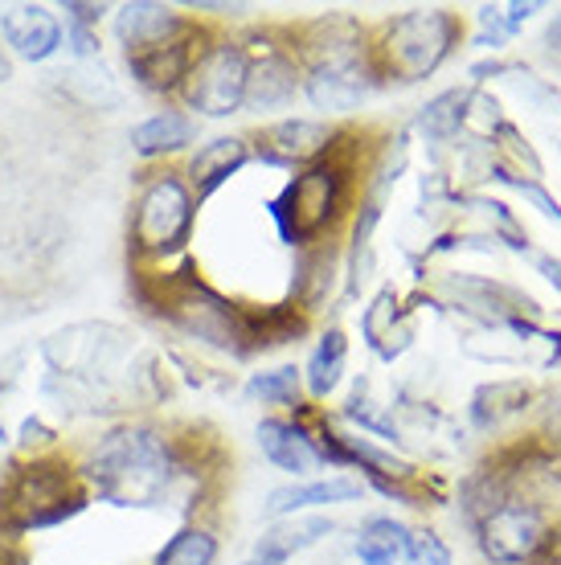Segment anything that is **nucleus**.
Returning <instances> with one entry per match:
<instances>
[{
  "label": "nucleus",
  "instance_id": "nucleus-1",
  "mask_svg": "<svg viewBox=\"0 0 561 565\" xmlns=\"http://www.w3.org/2000/svg\"><path fill=\"white\" fill-rule=\"evenodd\" d=\"M78 471L91 495L115 509H165L177 495V483L197 480L181 438H172L169 426L144 418L119 423L103 430L95 443H86Z\"/></svg>",
  "mask_w": 561,
  "mask_h": 565
},
{
  "label": "nucleus",
  "instance_id": "nucleus-2",
  "mask_svg": "<svg viewBox=\"0 0 561 565\" xmlns=\"http://www.w3.org/2000/svg\"><path fill=\"white\" fill-rule=\"evenodd\" d=\"M86 504H91V488L78 471V459L33 451L29 459L9 467V476L0 480V533L21 537L45 524L71 521Z\"/></svg>",
  "mask_w": 561,
  "mask_h": 565
},
{
  "label": "nucleus",
  "instance_id": "nucleus-3",
  "mask_svg": "<svg viewBox=\"0 0 561 565\" xmlns=\"http://www.w3.org/2000/svg\"><path fill=\"white\" fill-rule=\"evenodd\" d=\"M197 205L201 201L193 198L184 172L172 164L144 169L136 177V198L127 213V258L136 263V270L181 255L193 238Z\"/></svg>",
  "mask_w": 561,
  "mask_h": 565
},
{
  "label": "nucleus",
  "instance_id": "nucleus-4",
  "mask_svg": "<svg viewBox=\"0 0 561 565\" xmlns=\"http://www.w3.org/2000/svg\"><path fill=\"white\" fill-rule=\"evenodd\" d=\"M304 66V95L316 111L349 115L373 95V66H369V33L352 21H324L320 38L295 45Z\"/></svg>",
  "mask_w": 561,
  "mask_h": 565
},
{
  "label": "nucleus",
  "instance_id": "nucleus-5",
  "mask_svg": "<svg viewBox=\"0 0 561 565\" xmlns=\"http://www.w3.org/2000/svg\"><path fill=\"white\" fill-rule=\"evenodd\" d=\"M464 25L451 9H406L369 38V66L381 83H422L451 57Z\"/></svg>",
  "mask_w": 561,
  "mask_h": 565
},
{
  "label": "nucleus",
  "instance_id": "nucleus-6",
  "mask_svg": "<svg viewBox=\"0 0 561 565\" xmlns=\"http://www.w3.org/2000/svg\"><path fill=\"white\" fill-rule=\"evenodd\" d=\"M156 299H144L148 308H160V320L177 324L189 337L205 340L213 349L225 353H246L242 340H251V324L239 316L234 303H225L218 291H210L205 282L197 279L193 270H177L156 282Z\"/></svg>",
  "mask_w": 561,
  "mask_h": 565
},
{
  "label": "nucleus",
  "instance_id": "nucleus-7",
  "mask_svg": "<svg viewBox=\"0 0 561 565\" xmlns=\"http://www.w3.org/2000/svg\"><path fill=\"white\" fill-rule=\"evenodd\" d=\"M345 205H349V164L332 160V152H328L283 189L271 213L279 222L283 238L292 246H308L332 230Z\"/></svg>",
  "mask_w": 561,
  "mask_h": 565
},
{
  "label": "nucleus",
  "instance_id": "nucleus-8",
  "mask_svg": "<svg viewBox=\"0 0 561 565\" xmlns=\"http://www.w3.org/2000/svg\"><path fill=\"white\" fill-rule=\"evenodd\" d=\"M246 74H251L246 45L239 38H210L181 86L184 111H197L205 119L239 115L246 107Z\"/></svg>",
  "mask_w": 561,
  "mask_h": 565
},
{
  "label": "nucleus",
  "instance_id": "nucleus-9",
  "mask_svg": "<svg viewBox=\"0 0 561 565\" xmlns=\"http://www.w3.org/2000/svg\"><path fill=\"white\" fill-rule=\"evenodd\" d=\"M127 353H131V340L112 324L62 328L57 337H50L42 344L45 365L54 369V377H66L71 385L107 382L115 369L124 365Z\"/></svg>",
  "mask_w": 561,
  "mask_h": 565
},
{
  "label": "nucleus",
  "instance_id": "nucleus-10",
  "mask_svg": "<svg viewBox=\"0 0 561 565\" xmlns=\"http://www.w3.org/2000/svg\"><path fill=\"white\" fill-rule=\"evenodd\" d=\"M546 512L529 504V500H512L508 495L500 509L488 512L476 524V545L491 565H525L537 562V553L546 545Z\"/></svg>",
  "mask_w": 561,
  "mask_h": 565
},
{
  "label": "nucleus",
  "instance_id": "nucleus-11",
  "mask_svg": "<svg viewBox=\"0 0 561 565\" xmlns=\"http://www.w3.org/2000/svg\"><path fill=\"white\" fill-rule=\"evenodd\" d=\"M210 38L213 33H205L197 21H189L184 33H177V38H169V42L124 54L127 74H131L148 95H181L184 78H189V71H193L197 54L210 45Z\"/></svg>",
  "mask_w": 561,
  "mask_h": 565
},
{
  "label": "nucleus",
  "instance_id": "nucleus-12",
  "mask_svg": "<svg viewBox=\"0 0 561 565\" xmlns=\"http://www.w3.org/2000/svg\"><path fill=\"white\" fill-rule=\"evenodd\" d=\"M251 57V74H246V107L242 111H279L304 90V66H299V50L283 45L275 38L246 50Z\"/></svg>",
  "mask_w": 561,
  "mask_h": 565
},
{
  "label": "nucleus",
  "instance_id": "nucleus-13",
  "mask_svg": "<svg viewBox=\"0 0 561 565\" xmlns=\"http://www.w3.org/2000/svg\"><path fill=\"white\" fill-rule=\"evenodd\" d=\"M340 131L324 119H279L258 131V160L275 169H295V164H316L337 148Z\"/></svg>",
  "mask_w": 561,
  "mask_h": 565
},
{
  "label": "nucleus",
  "instance_id": "nucleus-14",
  "mask_svg": "<svg viewBox=\"0 0 561 565\" xmlns=\"http://www.w3.org/2000/svg\"><path fill=\"white\" fill-rule=\"evenodd\" d=\"M0 38L17 57L45 62L62 50V17L50 4H9L0 9Z\"/></svg>",
  "mask_w": 561,
  "mask_h": 565
},
{
  "label": "nucleus",
  "instance_id": "nucleus-15",
  "mask_svg": "<svg viewBox=\"0 0 561 565\" xmlns=\"http://www.w3.org/2000/svg\"><path fill=\"white\" fill-rule=\"evenodd\" d=\"M258 447H263L271 467H279L295 480L324 471V455L311 438V426L299 423V418H263L258 423Z\"/></svg>",
  "mask_w": 561,
  "mask_h": 565
},
{
  "label": "nucleus",
  "instance_id": "nucleus-16",
  "mask_svg": "<svg viewBox=\"0 0 561 565\" xmlns=\"http://www.w3.org/2000/svg\"><path fill=\"white\" fill-rule=\"evenodd\" d=\"M254 148L246 143V136H218V140L201 143L189 164H184V181L193 189L197 201H205L213 189H222L230 177H239L251 164Z\"/></svg>",
  "mask_w": 561,
  "mask_h": 565
},
{
  "label": "nucleus",
  "instance_id": "nucleus-17",
  "mask_svg": "<svg viewBox=\"0 0 561 565\" xmlns=\"http://www.w3.org/2000/svg\"><path fill=\"white\" fill-rule=\"evenodd\" d=\"M361 495H366V483L352 480V476L283 483V488L267 492V500H263V516H267V521H287V516H295V512L324 509V504H349V500H361Z\"/></svg>",
  "mask_w": 561,
  "mask_h": 565
},
{
  "label": "nucleus",
  "instance_id": "nucleus-18",
  "mask_svg": "<svg viewBox=\"0 0 561 565\" xmlns=\"http://www.w3.org/2000/svg\"><path fill=\"white\" fill-rule=\"evenodd\" d=\"M332 533H337V521H332V516H295V521H275L263 537L254 541L251 557H246L242 565H287L295 553L320 545V541L332 537Z\"/></svg>",
  "mask_w": 561,
  "mask_h": 565
},
{
  "label": "nucleus",
  "instance_id": "nucleus-19",
  "mask_svg": "<svg viewBox=\"0 0 561 565\" xmlns=\"http://www.w3.org/2000/svg\"><path fill=\"white\" fill-rule=\"evenodd\" d=\"M189 17H181L169 4H152V0H136V4H119L115 9V38L124 45V54L131 50H148L184 33Z\"/></svg>",
  "mask_w": 561,
  "mask_h": 565
},
{
  "label": "nucleus",
  "instance_id": "nucleus-20",
  "mask_svg": "<svg viewBox=\"0 0 561 565\" xmlns=\"http://www.w3.org/2000/svg\"><path fill=\"white\" fill-rule=\"evenodd\" d=\"M193 140H197V119L189 111H177V107L148 115L144 124L131 128V148H136L140 160H165V156H177Z\"/></svg>",
  "mask_w": 561,
  "mask_h": 565
},
{
  "label": "nucleus",
  "instance_id": "nucleus-21",
  "mask_svg": "<svg viewBox=\"0 0 561 565\" xmlns=\"http://www.w3.org/2000/svg\"><path fill=\"white\" fill-rule=\"evenodd\" d=\"M406 545H410V529L393 516H369L361 529H357V562L361 565H398L406 562Z\"/></svg>",
  "mask_w": 561,
  "mask_h": 565
},
{
  "label": "nucleus",
  "instance_id": "nucleus-22",
  "mask_svg": "<svg viewBox=\"0 0 561 565\" xmlns=\"http://www.w3.org/2000/svg\"><path fill=\"white\" fill-rule=\"evenodd\" d=\"M345 361H349V340L340 328H328L320 337V344L311 349L308 369H304V385H308L311 397H328L337 394L340 377H345Z\"/></svg>",
  "mask_w": 561,
  "mask_h": 565
},
{
  "label": "nucleus",
  "instance_id": "nucleus-23",
  "mask_svg": "<svg viewBox=\"0 0 561 565\" xmlns=\"http://www.w3.org/2000/svg\"><path fill=\"white\" fill-rule=\"evenodd\" d=\"M467 107H472V90H443L422 107L414 128L431 143H447L451 136H459V128H467Z\"/></svg>",
  "mask_w": 561,
  "mask_h": 565
},
{
  "label": "nucleus",
  "instance_id": "nucleus-24",
  "mask_svg": "<svg viewBox=\"0 0 561 565\" xmlns=\"http://www.w3.org/2000/svg\"><path fill=\"white\" fill-rule=\"evenodd\" d=\"M218 553H222V541L210 524L189 521L177 529V537L156 553L152 565H218Z\"/></svg>",
  "mask_w": 561,
  "mask_h": 565
},
{
  "label": "nucleus",
  "instance_id": "nucleus-25",
  "mask_svg": "<svg viewBox=\"0 0 561 565\" xmlns=\"http://www.w3.org/2000/svg\"><path fill=\"white\" fill-rule=\"evenodd\" d=\"M529 397H533V390H529L525 382L479 385L476 397H472V418H476V426H496V423H505V418L525 411Z\"/></svg>",
  "mask_w": 561,
  "mask_h": 565
},
{
  "label": "nucleus",
  "instance_id": "nucleus-26",
  "mask_svg": "<svg viewBox=\"0 0 561 565\" xmlns=\"http://www.w3.org/2000/svg\"><path fill=\"white\" fill-rule=\"evenodd\" d=\"M246 397L251 402H263V406H299L304 397V369L279 365L271 373H254L246 382Z\"/></svg>",
  "mask_w": 561,
  "mask_h": 565
},
{
  "label": "nucleus",
  "instance_id": "nucleus-27",
  "mask_svg": "<svg viewBox=\"0 0 561 565\" xmlns=\"http://www.w3.org/2000/svg\"><path fill=\"white\" fill-rule=\"evenodd\" d=\"M393 316H398V291L385 287V291H378V299L369 303L366 320H361L366 340L373 344V349H381V340H385V324H390V332H393Z\"/></svg>",
  "mask_w": 561,
  "mask_h": 565
},
{
  "label": "nucleus",
  "instance_id": "nucleus-28",
  "mask_svg": "<svg viewBox=\"0 0 561 565\" xmlns=\"http://www.w3.org/2000/svg\"><path fill=\"white\" fill-rule=\"evenodd\" d=\"M496 181L500 184H508V189H517L520 198L529 201V205H537V210L546 213L549 222H558L561 226V205L553 198H549L546 189H541V184L533 181V177H525V181H520V177H512V172H505V169H496Z\"/></svg>",
  "mask_w": 561,
  "mask_h": 565
},
{
  "label": "nucleus",
  "instance_id": "nucleus-29",
  "mask_svg": "<svg viewBox=\"0 0 561 565\" xmlns=\"http://www.w3.org/2000/svg\"><path fill=\"white\" fill-rule=\"evenodd\" d=\"M406 557L414 565H455L451 562V550L435 537V533H410Z\"/></svg>",
  "mask_w": 561,
  "mask_h": 565
},
{
  "label": "nucleus",
  "instance_id": "nucleus-30",
  "mask_svg": "<svg viewBox=\"0 0 561 565\" xmlns=\"http://www.w3.org/2000/svg\"><path fill=\"white\" fill-rule=\"evenodd\" d=\"M62 42L71 45L74 57H95L98 54V29H86V25L66 21V25H62Z\"/></svg>",
  "mask_w": 561,
  "mask_h": 565
},
{
  "label": "nucleus",
  "instance_id": "nucleus-31",
  "mask_svg": "<svg viewBox=\"0 0 561 565\" xmlns=\"http://www.w3.org/2000/svg\"><path fill=\"white\" fill-rule=\"evenodd\" d=\"M479 25H484V38H479V45H491V50H500V45L512 38L505 25V13L500 9H491V4H484L479 9Z\"/></svg>",
  "mask_w": 561,
  "mask_h": 565
},
{
  "label": "nucleus",
  "instance_id": "nucleus-32",
  "mask_svg": "<svg viewBox=\"0 0 561 565\" xmlns=\"http://www.w3.org/2000/svg\"><path fill=\"white\" fill-rule=\"evenodd\" d=\"M62 13H66V21H74V25L98 29V21L107 17V4H83V0H71V4H62Z\"/></svg>",
  "mask_w": 561,
  "mask_h": 565
},
{
  "label": "nucleus",
  "instance_id": "nucleus-33",
  "mask_svg": "<svg viewBox=\"0 0 561 565\" xmlns=\"http://www.w3.org/2000/svg\"><path fill=\"white\" fill-rule=\"evenodd\" d=\"M541 435H546V443L561 447V390L546 402V414H541Z\"/></svg>",
  "mask_w": 561,
  "mask_h": 565
},
{
  "label": "nucleus",
  "instance_id": "nucleus-34",
  "mask_svg": "<svg viewBox=\"0 0 561 565\" xmlns=\"http://www.w3.org/2000/svg\"><path fill=\"white\" fill-rule=\"evenodd\" d=\"M537 275L561 296V258L558 255H537Z\"/></svg>",
  "mask_w": 561,
  "mask_h": 565
},
{
  "label": "nucleus",
  "instance_id": "nucleus-35",
  "mask_svg": "<svg viewBox=\"0 0 561 565\" xmlns=\"http://www.w3.org/2000/svg\"><path fill=\"white\" fill-rule=\"evenodd\" d=\"M500 13H505V25H508V33H517V29L525 25V21H529V17H533V13H541V4H508V9H500Z\"/></svg>",
  "mask_w": 561,
  "mask_h": 565
},
{
  "label": "nucleus",
  "instance_id": "nucleus-36",
  "mask_svg": "<svg viewBox=\"0 0 561 565\" xmlns=\"http://www.w3.org/2000/svg\"><path fill=\"white\" fill-rule=\"evenodd\" d=\"M541 565H561V524H553L546 533V545H541Z\"/></svg>",
  "mask_w": 561,
  "mask_h": 565
},
{
  "label": "nucleus",
  "instance_id": "nucleus-37",
  "mask_svg": "<svg viewBox=\"0 0 561 565\" xmlns=\"http://www.w3.org/2000/svg\"><path fill=\"white\" fill-rule=\"evenodd\" d=\"M25 562H29L25 550H21L13 537H4V533H0V565H25Z\"/></svg>",
  "mask_w": 561,
  "mask_h": 565
},
{
  "label": "nucleus",
  "instance_id": "nucleus-38",
  "mask_svg": "<svg viewBox=\"0 0 561 565\" xmlns=\"http://www.w3.org/2000/svg\"><path fill=\"white\" fill-rule=\"evenodd\" d=\"M546 50L553 57H561V9L553 17H549V25H546Z\"/></svg>",
  "mask_w": 561,
  "mask_h": 565
},
{
  "label": "nucleus",
  "instance_id": "nucleus-39",
  "mask_svg": "<svg viewBox=\"0 0 561 565\" xmlns=\"http://www.w3.org/2000/svg\"><path fill=\"white\" fill-rule=\"evenodd\" d=\"M9 78H13V57L0 50V86L9 83Z\"/></svg>",
  "mask_w": 561,
  "mask_h": 565
},
{
  "label": "nucleus",
  "instance_id": "nucleus-40",
  "mask_svg": "<svg viewBox=\"0 0 561 565\" xmlns=\"http://www.w3.org/2000/svg\"><path fill=\"white\" fill-rule=\"evenodd\" d=\"M4 438H9V435H4V426H0V443H4Z\"/></svg>",
  "mask_w": 561,
  "mask_h": 565
}]
</instances>
